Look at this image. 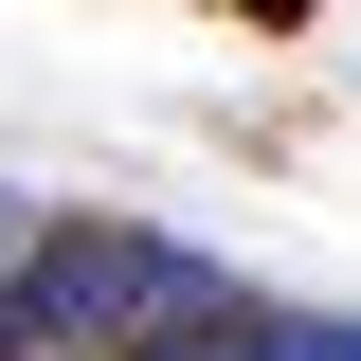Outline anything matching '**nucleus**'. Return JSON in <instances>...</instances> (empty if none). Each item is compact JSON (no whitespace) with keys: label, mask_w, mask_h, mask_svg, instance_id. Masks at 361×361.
<instances>
[{"label":"nucleus","mask_w":361,"mask_h":361,"mask_svg":"<svg viewBox=\"0 0 361 361\" xmlns=\"http://www.w3.org/2000/svg\"><path fill=\"white\" fill-rule=\"evenodd\" d=\"M235 271L199 235L145 217H18L0 235V361H90V343H163V325H217Z\"/></svg>","instance_id":"nucleus-1"},{"label":"nucleus","mask_w":361,"mask_h":361,"mask_svg":"<svg viewBox=\"0 0 361 361\" xmlns=\"http://www.w3.org/2000/svg\"><path fill=\"white\" fill-rule=\"evenodd\" d=\"M199 361H361V307H217Z\"/></svg>","instance_id":"nucleus-2"},{"label":"nucleus","mask_w":361,"mask_h":361,"mask_svg":"<svg viewBox=\"0 0 361 361\" xmlns=\"http://www.w3.org/2000/svg\"><path fill=\"white\" fill-rule=\"evenodd\" d=\"M0 235H18V199H0Z\"/></svg>","instance_id":"nucleus-3"}]
</instances>
